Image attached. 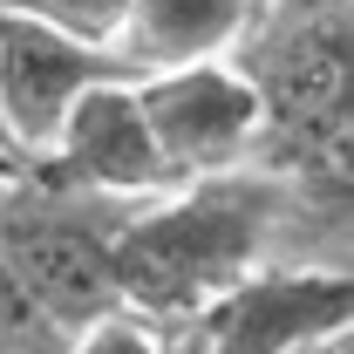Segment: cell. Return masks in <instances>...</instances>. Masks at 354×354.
I'll return each instance as SVG.
<instances>
[{"mask_svg": "<svg viewBox=\"0 0 354 354\" xmlns=\"http://www.w3.org/2000/svg\"><path fill=\"white\" fill-rule=\"evenodd\" d=\"M293 239H313V266L348 272V184H286L266 171L184 184L123 212L109 239L116 300L157 334H191L245 272L286 266Z\"/></svg>", "mask_w": 354, "mask_h": 354, "instance_id": "cell-1", "label": "cell"}, {"mask_svg": "<svg viewBox=\"0 0 354 354\" xmlns=\"http://www.w3.org/2000/svg\"><path fill=\"white\" fill-rule=\"evenodd\" d=\"M348 0H252L232 68L259 95L252 171L286 184H348Z\"/></svg>", "mask_w": 354, "mask_h": 354, "instance_id": "cell-2", "label": "cell"}, {"mask_svg": "<svg viewBox=\"0 0 354 354\" xmlns=\"http://www.w3.org/2000/svg\"><path fill=\"white\" fill-rule=\"evenodd\" d=\"M123 212L130 205H102L62 184L48 164H28L0 191V266L62 341H75L82 327L123 307L109 272V239Z\"/></svg>", "mask_w": 354, "mask_h": 354, "instance_id": "cell-3", "label": "cell"}, {"mask_svg": "<svg viewBox=\"0 0 354 354\" xmlns=\"http://www.w3.org/2000/svg\"><path fill=\"white\" fill-rule=\"evenodd\" d=\"M136 109H143V130L157 143V164L171 177V191L252 171V157H259L266 116L232 62H205V68L136 82Z\"/></svg>", "mask_w": 354, "mask_h": 354, "instance_id": "cell-4", "label": "cell"}, {"mask_svg": "<svg viewBox=\"0 0 354 354\" xmlns=\"http://www.w3.org/2000/svg\"><path fill=\"white\" fill-rule=\"evenodd\" d=\"M348 272L259 266L191 327V354H327L348 341Z\"/></svg>", "mask_w": 354, "mask_h": 354, "instance_id": "cell-5", "label": "cell"}, {"mask_svg": "<svg viewBox=\"0 0 354 354\" xmlns=\"http://www.w3.org/2000/svg\"><path fill=\"white\" fill-rule=\"evenodd\" d=\"M102 82H123L109 48H82L68 35L0 14V143L21 164H48L68 109Z\"/></svg>", "mask_w": 354, "mask_h": 354, "instance_id": "cell-6", "label": "cell"}, {"mask_svg": "<svg viewBox=\"0 0 354 354\" xmlns=\"http://www.w3.org/2000/svg\"><path fill=\"white\" fill-rule=\"evenodd\" d=\"M48 171L62 184H75L102 205H150L171 198V177L157 164V143L143 130L136 109V82H102L88 88L82 102L68 109V123L48 150Z\"/></svg>", "mask_w": 354, "mask_h": 354, "instance_id": "cell-7", "label": "cell"}, {"mask_svg": "<svg viewBox=\"0 0 354 354\" xmlns=\"http://www.w3.org/2000/svg\"><path fill=\"white\" fill-rule=\"evenodd\" d=\"M252 0H123V21L109 35V62L123 82H157L177 68L225 62L245 35Z\"/></svg>", "mask_w": 354, "mask_h": 354, "instance_id": "cell-8", "label": "cell"}, {"mask_svg": "<svg viewBox=\"0 0 354 354\" xmlns=\"http://www.w3.org/2000/svg\"><path fill=\"white\" fill-rule=\"evenodd\" d=\"M0 14L35 21L48 35H68L82 48H109L116 21H123V0H0Z\"/></svg>", "mask_w": 354, "mask_h": 354, "instance_id": "cell-9", "label": "cell"}, {"mask_svg": "<svg viewBox=\"0 0 354 354\" xmlns=\"http://www.w3.org/2000/svg\"><path fill=\"white\" fill-rule=\"evenodd\" d=\"M0 354H68V341L21 300V286L7 279V266H0Z\"/></svg>", "mask_w": 354, "mask_h": 354, "instance_id": "cell-10", "label": "cell"}, {"mask_svg": "<svg viewBox=\"0 0 354 354\" xmlns=\"http://www.w3.org/2000/svg\"><path fill=\"white\" fill-rule=\"evenodd\" d=\"M68 354H171V341L150 327V320H136V313H102L95 327H82L75 341H68Z\"/></svg>", "mask_w": 354, "mask_h": 354, "instance_id": "cell-11", "label": "cell"}, {"mask_svg": "<svg viewBox=\"0 0 354 354\" xmlns=\"http://www.w3.org/2000/svg\"><path fill=\"white\" fill-rule=\"evenodd\" d=\"M28 171V164H21V157H14V150H7V143H0V184H14V177Z\"/></svg>", "mask_w": 354, "mask_h": 354, "instance_id": "cell-12", "label": "cell"}, {"mask_svg": "<svg viewBox=\"0 0 354 354\" xmlns=\"http://www.w3.org/2000/svg\"><path fill=\"white\" fill-rule=\"evenodd\" d=\"M327 354H348V341H341V348H327Z\"/></svg>", "mask_w": 354, "mask_h": 354, "instance_id": "cell-13", "label": "cell"}, {"mask_svg": "<svg viewBox=\"0 0 354 354\" xmlns=\"http://www.w3.org/2000/svg\"><path fill=\"white\" fill-rule=\"evenodd\" d=\"M0 191H7V184H0Z\"/></svg>", "mask_w": 354, "mask_h": 354, "instance_id": "cell-14", "label": "cell"}]
</instances>
